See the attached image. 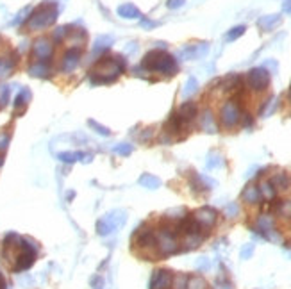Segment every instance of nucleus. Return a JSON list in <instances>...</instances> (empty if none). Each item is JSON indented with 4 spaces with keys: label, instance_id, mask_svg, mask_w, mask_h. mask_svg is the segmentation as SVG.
<instances>
[{
    "label": "nucleus",
    "instance_id": "f257e3e1",
    "mask_svg": "<svg viewBox=\"0 0 291 289\" xmlns=\"http://www.w3.org/2000/svg\"><path fill=\"white\" fill-rule=\"evenodd\" d=\"M127 61L121 56H102L90 71V82L95 86L115 82L125 71Z\"/></svg>",
    "mask_w": 291,
    "mask_h": 289
},
{
    "label": "nucleus",
    "instance_id": "f03ea898",
    "mask_svg": "<svg viewBox=\"0 0 291 289\" xmlns=\"http://www.w3.org/2000/svg\"><path fill=\"white\" fill-rule=\"evenodd\" d=\"M141 66L145 68V71L148 73H161V75H175L177 70H179V65H177V59L171 54H168L166 50H150L143 57Z\"/></svg>",
    "mask_w": 291,
    "mask_h": 289
},
{
    "label": "nucleus",
    "instance_id": "7ed1b4c3",
    "mask_svg": "<svg viewBox=\"0 0 291 289\" xmlns=\"http://www.w3.org/2000/svg\"><path fill=\"white\" fill-rule=\"evenodd\" d=\"M57 15H59V5L55 2H43L30 13L27 25L30 31H41V29L50 27L57 20Z\"/></svg>",
    "mask_w": 291,
    "mask_h": 289
},
{
    "label": "nucleus",
    "instance_id": "20e7f679",
    "mask_svg": "<svg viewBox=\"0 0 291 289\" xmlns=\"http://www.w3.org/2000/svg\"><path fill=\"white\" fill-rule=\"evenodd\" d=\"M177 227L175 225H163L156 232L157 239V252L159 255H171L181 250V243L177 239Z\"/></svg>",
    "mask_w": 291,
    "mask_h": 289
},
{
    "label": "nucleus",
    "instance_id": "39448f33",
    "mask_svg": "<svg viewBox=\"0 0 291 289\" xmlns=\"http://www.w3.org/2000/svg\"><path fill=\"white\" fill-rule=\"evenodd\" d=\"M132 243L138 245V248L141 250V254L148 255V257H152L154 254H159V252H157L156 232L145 223L141 225L140 228H136V232L132 234Z\"/></svg>",
    "mask_w": 291,
    "mask_h": 289
},
{
    "label": "nucleus",
    "instance_id": "423d86ee",
    "mask_svg": "<svg viewBox=\"0 0 291 289\" xmlns=\"http://www.w3.org/2000/svg\"><path fill=\"white\" fill-rule=\"evenodd\" d=\"M36 254H38V246H36L34 241L22 238L20 248H18V254H16L15 263H13V269H15V271L29 269L30 266L34 264Z\"/></svg>",
    "mask_w": 291,
    "mask_h": 289
},
{
    "label": "nucleus",
    "instance_id": "0eeeda50",
    "mask_svg": "<svg viewBox=\"0 0 291 289\" xmlns=\"http://www.w3.org/2000/svg\"><path fill=\"white\" fill-rule=\"evenodd\" d=\"M125 213H121V211H113V213L106 214L104 218L98 220V223H97V232L100 234V236H109L113 234L118 227L125 223Z\"/></svg>",
    "mask_w": 291,
    "mask_h": 289
},
{
    "label": "nucleus",
    "instance_id": "6e6552de",
    "mask_svg": "<svg viewBox=\"0 0 291 289\" xmlns=\"http://www.w3.org/2000/svg\"><path fill=\"white\" fill-rule=\"evenodd\" d=\"M220 120H221V125L227 129H232L236 127L238 123L241 122V109L234 100H229L225 102L220 109Z\"/></svg>",
    "mask_w": 291,
    "mask_h": 289
},
{
    "label": "nucleus",
    "instance_id": "1a4fd4ad",
    "mask_svg": "<svg viewBox=\"0 0 291 289\" xmlns=\"http://www.w3.org/2000/svg\"><path fill=\"white\" fill-rule=\"evenodd\" d=\"M246 82L254 91H265L270 84V71L266 68H252L246 73Z\"/></svg>",
    "mask_w": 291,
    "mask_h": 289
},
{
    "label": "nucleus",
    "instance_id": "9d476101",
    "mask_svg": "<svg viewBox=\"0 0 291 289\" xmlns=\"http://www.w3.org/2000/svg\"><path fill=\"white\" fill-rule=\"evenodd\" d=\"M256 230L261 234L263 238L270 239V241H279V239H281V236H279V232H277V228H275V220H273V216H270V214H261V216L257 218Z\"/></svg>",
    "mask_w": 291,
    "mask_h": 289
},
{
    "label": "nucleus",
    "instance_id": "9b49d317",
    "mask_svg": "<svg viewBox=\"0 0 291 289\" xmlns=\"http://www.w3.org/2000/svg\"><path fill=\"white\" fill-rule=\"evenodd\" d=\"M54 54V45L48 38H38L32 45V56L36 61H48Z\"/></svg>",
    "mask_w": 291,
    "mask_h": 289
},
{
    "label": "nucleus",
    "instance_id": "f8f14e48",
    "mask_svg": "<svg viewBox=\"0 0 291 289\" xmlns=\"http://www.w3.org/2000/svg\"><path fill=\"white\" fill-rule=\"evenodd\" d=\"M191 218L195 220L196 223L200 225L204 230H207V228H211L213 225L216 223V220H218V213H216L213 207H200L193 213Z\"/></svg>",
    "mask_w": 291,
    "mask_h": 289
},
{
    "label": "nucleus",
    "instance_id": "ddd939ff",
    "mask_svg": "<svg viewBox=\"0 0 291 289\" xmlns=\"http://www.w3.org/2000/svg\"><path fill=\"white\" fill-rule=\"evenodd\" d=\"M79 61H80V48L70 46V48L65 52L63 59H61V71L70 73V71H73L77 66H79Z\"/></svg>",
    "mask_w": 291,
    "mask_h": 289
},
{
    "label": "nucleus",
    "instance_id": "4468645a",
    "mask_svg": "<svg viewBox=\"0 0 291 289\" xmlns=\"http://www.w3.org/2000/svg\"><path fill=\"white\" fill-rule=\"evenodd\" d=\"M171 280H173L171 271H168V269H157V271H154V275H152L150 279V289H170Z\"/></svg>",
    "mask_w": 291,
    "mask_h": 289
},
{
    "label": "nucleus",
    "instance_id": "2eb2a0df",
    "mask_svg": "<svg viewBox=\"0 0 291 289\" xmlns=\"http://www.w3.org/2000/svg\"><path fill=\"white\" fill-rule=\"evenodd\" d=\"M207 50H209V45L207 43H196V45H188L186 48L181 50V57L182 59H198V57L206 56Z\"/></svg>",
    "mask_w": 291,
    "mask_h": 289
},
{
    "label": "nucleus",
    "instance_id": "dca6fc26",
    "mask_svg": "<svg viewBox=\"0 0 291 289\" xmlns=\"http://www.w3.org/2000/svg\"><path fill=\"white\" fill-rule=\"evenodd\" d=\"M177 114H179V118H181L186 125H190L196 118V114H198V107H196L195 102H184V104L177 109Z\"/></svg>",
    "mask_w": 291,
    "mask_h": 289
},
{
    "label": "nucleus",
    "instance_id": "f3484780",
    "mask_svg": "<svg viewBox=\"0 0 291 289\" xmlns=\"http://www.w3.org/2000/svg\"><path fill=\"white\" fill-rule=\"evenodd\" d=\"M116 13H118V16L120 18H125V20H141L143 18V15H141V11L136 7L134 4H121L118 9H116Z\"/></svg>",
    "mask_w": 291,
    "mask_h": 289
},
{
    "label": "nucleus",
    "instance_id": "a211bd4d",
    "mask_svg": "<svg viewBox=\"0 0 291 289\" xmlns=\"http://www.w3.org/2000/svg\"><path fill=\"white\" fill-rule=\"evenodd\" d=\"M29 75L38 77V79H45L50 75V65L48 61H34L29 66Z\"/></svg>",
    "mask_w": 291,
    "mask_h": 289
},
{
    "label": "nucleus",
    "instance_id": "6ab92c4d",
    "mask_svg": "<svg viewBox=\"0 0 291 289\" xmlns=\"http://www.w3.org/2000/svg\"><path fill=\"white\" fill-rule=\"evenodd\" d=\"M241 198H243V202L254 205V203L261 202L263 197H261V191H259V188H257L256 184H248V186L243 189V193H241Z\"/></svg>",
    "mask_w": 291,
    "mask_h": 289
},
{
    "label": "nucleus",
    "instance_id": "aec40b11",
    "mask_svg": "<svg viewBox=\"0 0 291 289\" xmlns=\"http://www.w3.org/2000/svg\"><path fill=\"white\" fill-rule=\"evenodd\" d=\"M30 100H32V93H30L29 88H24V89H20V93H18V95H16V98H15V111H16V114H20V112L25 111L27 104H29Z\"/></svg>",
    "mask_w": 291,
    "mask_h": 289
},
{
    "label": "nucleus",
    "instance_id": "412c9836",
    "mask_svg": "<svg viewBox=\"0 0 291 289\" xmlns=\"http://www.w3.org/2000/svg\"><path fill=\"white\" fill-rule=\"evenodd\" d=\"M57 159L61 162H77V161H84V162H90L91 161V156L90 154H84V152H59L57 154Z\"/></svg>",
    "mask_w": 291,
    "mask_h": 289
},
{
    "label": "nucleus",
    "instance_id": "4be33fe9",
    "mask_svg": "<svg viewBox=\"0 0 291 289\" xmlns=\"http://www.w3.org/2000/svg\"><path fill=\"white\" fill-rule=\"evenodd\" d=\"M204 241V234L202 230H196V232H188L182 236V245H184V250H193L196 248L198 245Z\"/></svg>",
    "mask_w": 291,
    "mask_h": 289
},
{
    "label": "nucleus",
    "instance_id": "5701e85b",
    "mask_svg": "<svg viewBox=\"0 0 291 289\" xmlns=\"http://www.w3.org/2000/svg\"><path fill=\"white\" fill-rule=\"evenodd\" d=\"M200 129L204 132H209V134H215L216 132V122H215V116H213L211 109H206V111L200 114Z\"/></svg>",
    "mask_w": 291,
    "mask_h": 289
},
{
    "label": "nucleus",
    "instance_id": "b1692460",
    "mask_svg": "<svg viewBox=\"0 0 291 289\" xmlns=\"http://www.w3.org/2000/svg\"><path fill=\"white\" fill-rule=\"evenodd\" d=\"M113 43H115V38H113V36H109V34L98 36L95 40V45H93V54H102V52L109 50Z\"/></svg>",
    "mask_w": 291,
    "mask_h": 289
},
{
    "label": "nucleus",
    "instance_id": "393cba45",
    "mask_svg": "<svg viewBox=\"0 0 291 289\" xmlns=\"http://www.w3.org/2000/svg\"><path fill=\"white\" fill-rule=\"evenodd\" d=\"M279 23H281V15H266L263 18H259V22H257V25L261 27L263 31H271Z\"/></svg>",
    "mask_w": 291,
    "mask_h": 289
},
{
    "label": "nucleus",
    "instance_id": "a878e982",
    "mask_svg": "<svg viewBox=\"0 0 291 289\" xmlns=\"http://www.w3.org/2000/svg\"><path fill=\"white\" fill-rule=\"evenodd\" d=\"M270 182L273 184V188H275L277 191H284V189L290 188V177H288L286 172L275 173V175L270 178Z\"/></svg>",
    "mask_w": 291,
    "mask_h": 289
},
{
    "label": "nucleus",
    "instance_id": "bb28decb",
    "mask_svg": "<svg viewBox=\"0 0 291 289\" xmlns=\"http://www.w3.org/2000/svg\"><path fill=\"white\" fill-rule=\"evenodd\" d=\"M259 191H261V197L265 198V200H268V202H271V200H275L277 197V189L273 188V184L270 182V180H263L259 186Z\"/></svg>",
    "mask_w": 291,
    "mask_h": 289
},
{
    "label": "nucleus",
    "instance_id": "cd10ccee",
    "mask_svg": "<svg viewBox=\"0 0 291 289\" xmlns=\"http://www.w3.org/2000/svg\"><path fill=\"white\" fill-rule=\"evenodd\" d=\"M138 182H140V186H143V188H146V189H157L161 186L159 177L152 175V173H143Z\"/></svg>",
    "mask_w": 291,
    "mask_h": 289
},
{
    "label": "nucleus",
    "instance_id": "c85d7f7f",
    "mask_svg": "<svg viewBox=\"0 0 291 289\" xmlns=\"http://www.w3.org/2000/svg\"><path fill=\"white\" fill-rule=\"evenodd\" d=\"M16 66V56L13 57H0V77L9 75Z\"/></svg>",
    "mask_w": 291,
    "mask_h": 289
},
{
    "label": "nucleus",
    "instance_id": "c756f323",
    "mask_svg": "<svg viewBox=\"0 0 291 289\" xmlns=\"http://www.w3.org/2000/svg\"><path fill=\"white\" fill-rule=\"evenodd\" d=\"M66 40L70 41L73 48H79V46H82V43L86 41V31H70V34H68Z\"/></svg>",
    "mask_w": 291,
    "mask_h": 289
},
{
    "label": "nucleus",
    "instance_id": "7c9ffc66",
    "mask_svg": "<svg viewBox=\"0 0 291 289\" xmlns=\"http://www.w3.org/2000/svg\"><path fill=\"white\" fill-rule=\"evenodd\" d=\"M277 214L284 220H291V200H281L275 207Z\"/></svg>",
    "mask_w": 291,
    "mask_h": 289
},
{
    "label": "nucleus",
    "instance_id": "2f4dec72",
    "mask_svg": "<svg viewBox=\"0 0 291 289\" xmlns=\"http://www.w3.org/2000/svg\"><path fill=\"white\" fill-rule=\"evenodd\" d=\"M240 84H241V77L240 75H229L221 81V89L231 91V89H236Z\"/></svg>",
    "mask_w": 291,
    "mask_h": 289
},
{
    "label": "nucleus",
    "instance_id": "473e14b6",
    "mask_svg": "<svg viewBox=\"0 0 291 289\" xmlns=\"http://www.w3.org/2000/svg\"><path fill=\"white\" fill-rule=\"evenodd\" d=\"M186 289H207V282L200 275H191V277H188V288Z\"/></svg>",
    "mask_w": 291,
    "mask_h": 289
},
{
    "label": "nucleus",
    "instance_id": "72a5a7b5",
    "mask_svg": "<svg viewBox=\"0 0 291 289\" xmlns=\"http://www.w3.org/2000/svg\"><path fill=\"white\" fill-rule=\"evenodd\" d=\"M165 218L170 220V222H175V223H179V222H182V220L186 218V211L182 207L170 209V211H166Z\"/></svg>",
    "mask_w": 291,
    "mask_h": 289
},
{
    "label": "nucleus",
    "instance_id": "f704fd0d",
    "mask_svg": "<svg viewBox=\"0 0 291 289\" xmlns=\"http://www.w3.org/2000/svg\"><path fill=\"white\" fill-rule=\"evenodd\" d=\"M113 150H115L118 156H121V157H127V156H131V154H132L134 147H132L131 143H116Z\"/></svg>",
    "mask_w": 291,
    "mask_h": 289
},
{
    "label": "nucleus",
    "instance_id": "c9c22d12",
    "mask_svg": "<svg viewBox=\"0 0 291 289\" xmlns=\"http://www.w3.org/2000/svg\"><path fill=\"white\" fill-rule=\"evenodd\" d=\"M198 89V82H196L195 77H190L184 84V89H182V96H191L193 93H196Z\"/></svg>",
    "mask_w": 291,
    "mask_h": 289
},
{
    "label": "nucleus",
    "instance_id": "e433bc0d",
    "mask_svg": "<svg viewBox=\"0 0 291 289\" xmlns=\"http://www.w3.org/2000/svg\"><path fill=\"white\" fill-rule=\"evenodd\" d=\"M220 166H223V157L218 152H211L207 156V168L213 170V168H220Z\"/></svg>",
    "mask_w": 291,
    "mask_h": 289
},
{
    "label": "nucleus",
    "instance_id": "4c0bfd02",
    "mask_svg": "<svg viewBox=\"0 0 291 289\" xmlns=\"http://www.w3.org/2000/svg\"><path fill=\"white\" fill-rule=\"evenodd\" d=\"M88 125H90L93 131L98 134V136H102V137H109L111 136V131L107 127H104V125H100L98 122H95V120H88Z\"/></svg>",
    "mask_w": 291,
    "mask_h": 289
},
{
    "label": "nucleus",
    "instance_id": "58836bf2",
    "mask_svg": "<svg viewBox=\"0 0 291 289\" xmlns=\"http://www.w3.org/2000/svg\"><path fill=\"white\" fill-rule=\"evenodd\" d=\"M245 31H246V27H245V25L232 27L231 31H229V32L225 34V40H227V41H236L238 38H241V36L245 34Z\"/></svg>",
    "mask_w": 291,
    "mask_h": 289
},
{
    "label": "nucleus",
    "instance_id": "ea45409f",
    "mask_svg": "<svg viewBox=\"0 0 291 289\" xmlns=\"http://www.w3.org/2000/svg\"><path fill=\"white\" fill-rule=\"evenodd\" d=\"M223 213H225L227 218H236L238 214H240V205H238L236 202L227 203L225 209H223Z\"/></svg>",
    "mask_w": 291,
    "mask_h": 289
},
{
    "label": "nucleus",
    "instance_id": "a19ab883",
    "mask_svg": "<svg viewBox=\"0 0 291 289\" xmlns=\"http://www.w3.org/2000/svg\"><path fill=\"white\" fill-rule=\"evenodd\" d=\"M171 286H173V289H186L188 288V275H177V277H173Z\"/></svg>",
    "mask_w": 291,
    "mask_h": 289
},
{
    "label": "nucleus",
    "instance_id": "79ce46f5",
    "mask_svg": "<svg viewBox=\"0 0 291 289\" xmlns=\"http://www.w3.org/2000/svg\"><path fill=\"white\" fill-rule=\"evenodd\" d=\"M9 95H11V88L9 86H0V109L7 106V102H9Z\"/></svg>",
    "mask_w": 291,
    "mask_h": 289
},
{
    "label": "nucleus",
    "instance_id": "37998d69",
    "mask_svg": "<svg viewBox=\"0 0 291 289\" xmlns=\"http://www.w3.org/2000/svg\"><path fill=\"white\" fill-rule=\"evenodd\" d=\"M68 34H70V27H57L54 31V41H63L68 38Z\"/></svg>",
    "mask_w": 291,
    "mask_h": 289
},
{
    "label": "nucleus",
    "instance_id": "c03bdc74",
    "mask_svg": "<svg viewBox=\"0 0 291 289\" xmlns=\"http://www.w3.org/2000/svg\"><path fill=\"white\" fill-rule=\"evenodd\" d=\"M215 288L216 289H232V284L229 282V279H227L225 275H220L215 282Z\"/></svg>",
    "mask_w": 291,
    "mask_h": 289
},
{
    "label": "nucleus",
    "instance_id": "a18cd8bd",
    "mask_svg": "<svg viewBox=\"0 0 291 289\" xmlns=\"http://www.w3.org/2000/svg\"><path fill=\"white\" fill-rule=\"evenodd\" d=\"M9 143H11L9 134H7V132H0V154H4L5 150H7Z\"/></svg>",
    "mask_w": 291,
    "mask_h": 289
},
{
    "label": "nucleus",
    "instance_id": "49530a36",
    "mask_svg": "<svg viewBox=\"0 0 291 289\" xmlns=\"http://www.w3.org/2000/svg\"><path fill=\"white\" fill-rule=\"evenodd\" d=\"M254 255V245L246 243L243 248H241V259H250Z\"/></svg>",
    "mask_w": 291,
    "mask_h": 289
},
{
    "label": "nucleus",
    "instance_id": "de8ad7c7",
    "mask_svg": "<svg viewBox=\"0 0 291 289\" xmlns=\"http://www.w3.org/2000/svg\"><path fill=\"white\" fill-rule=\"evenodd\" d=\"M209 266H211V263H209V259H207V257H200L198 261H196V268L200 269V271H206V269H209Z\"/></svg>",
    "mask_w": 291,
    "mask_h": 289
},
{
    "label": "nucleus",
    "instance_id": "09e8293b",
    "mask_svg": "<svg viewBox=\"0 0 291 289\" xmlns=\"http://www.w3.org/2000/svg\"><path fill=\"white\" fill-rule=\"evenodd\" d=\"M184 4V0H168V7L170 9H177V7H181Z\"/></svg>",
    "mask_w": 291,
    "mask_h": 289
},
{
    "label": "nucleus",
    "instance_id": "8fccbe9b",
    "mask_svg": "<svg viewBox=\"0 0 291 289\" xmlns=\"http://www.w3.org/2000/svg\"><path fill=\"white\" fill-rule=\"evenodd\" d=\"M141 25L146 27V29H152V27H157V22L146 20V18H141Z\"/></svg>",
    "mask_w": 291,
    "mask_h": 289
},
{
    "label": "nucleus",
    "instance_id": "3c124183",
    "mask_svg": "<svg viewBox=\"0 0 291 289\" xmlns=\"http://www.w3.org/2000/svg\"><path fill=\"white\" fill-rule=\"evenodd\" d=\"M241 120H243V125H245V127H250L252 123H254L250 114H241Z\"/></svg>",
    "mask_w": 291,
    "mask_h": 289
},
{
    "label": "nucleus",
    "instance_id": "603ef678",
    "mask_svg": "<svg viewBox=\"0 0 291 289\" xmlns=\"http://www.w3.org/2000/svg\"><path fill=\"white\" fill-rule=\"evenodd\" d=\"M282 9H284V13H286V15H291V0H284Z\"/></svg>",
    "mask_w": 291,
    "mask_h": 289
},
{
    "label": "nucleus",
    "instance_id": "864d4df0",
    "mask_svg": "<svg viewBox=\"0 0 291 289\" xmlns=\"http://www.w3.org/2000/svg\"><path fill=\"white\" fill-rule=\"evenodd\" d=\"M0 289H5V280L2 275H0Z\"/></svg>",
    "mask_w": 291,
    "mask_h": 289
},
{
    "label": "nucleus",
    "instance_id": "5fc2aeb1",
    "mask_svg": "<svg viewBox=\"0 0 291 289\" xmlns=\"http://www.w3.org/2000/svg\"><path fill=\"white\" fill-rule=\"evenodd\" d=\"M2 164H4V156L0 154V168H2Z\"/></svg>",
    "mask_w": 291,
    "mask_h": 289
},
{
    "label": "nucleus",
    "instance_id": "6e6d98bb",
    "mask_svg": "<svg viewBox=\"0 0 291 289\" xmlns=\"http://www.w3.org/2000/svg\"><path fill=\"white\" fill-rule=\"evenodd\" d=\"M288 96H290V100H291V88H290V91H288Z\"/></svg>",
    "mask_w": 291,
    "mask_h": 289
}]
</instances>
